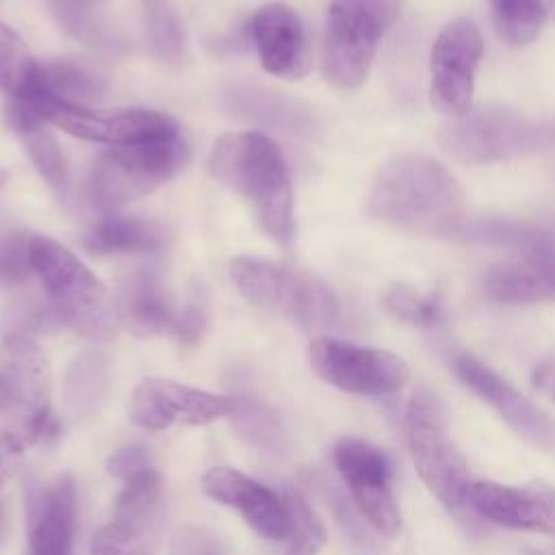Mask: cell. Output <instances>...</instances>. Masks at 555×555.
Listing matches in <instances>:
<instances>
[{"label": "cell", "instance_id": "cell-25", "mask_svg": "<svg viewBox=\"0 0 555 555\" xmlns=\"http://www.w3.org/2000/svg\"><path fill=\"white\" fill-rule=\"evenodd\" d=\"M108 392V362L98 351L76 356L63 377V399L72 414L91 416Z\"/></svg>", "mask_w": 555, "mask_h": 555}, {"label": "cell", "instance_id": "cell-9", "mask_svg": "<svg viewBox=\"0 0 555 555\" xmlns=\"http://www.w3.org/2000/svg\"><path fill=\"white\" fill-rule=\"evenodd\" d=\"M535 141V128L514 108L483 104L468 108L438 132L440 147L464 163H494L520 154Z\"/></svg>", "mask_w": 555, "mask_h": 555}, {"label": "cell", "instance_id": "cell-22", "mask_svg": "<svg viewBox=\"0 0 555 555\" xmlns=\"http://www.w3.org/2000/svg\"><path fill=\"white\" fill-rule=\"evenodd\" d=\"M119 323L137 336L173 334L178 310L173 308L163 280L150 269H137L124 278L117 299Z\"/></svg>", "mask_w": 555, "mask_h": 555}, {"label": "cell", "instance_id": "cell-13", "mask_svg": "<svg viewBox=\"0 0 555 555\" xmlns=\"http://www.w3.org/2000/svg\"><path fill=\"white\" fill-rule=\"evenodd\" d=\"M384 30L353 0H334L323 33V72L338 89H358L373 65Z\"/></svg>", "mask_w": 555, "mask_h": 555}, {"label": "cell", "instance_id": "cell-37", "mask_svg": "<svg viewBox=\"0 0 555 555\" xmlns=\"http://www.w3.org/2000/svg\"><path fill=\"white\" fill-rule=\"evenodd\" d=\"M154 535L111 520L91 540V555H150Z\"/></svg>", "mask_w": 555, "mask_h": 555}, {"label": "cell", "instance_id": "cell-5", "mask_svg": "<svg viewBox=\"0 0 555 555\" xmlns=\"http://www.w3.org/2000/svg\"><path fill=\"white\" fill-rule=\"evenodd\" d=\"M230 273L247 301L306 330L332 327L340 317L334 293L312 275L251 256L234 258Z\"/></svg>", "mask_w": 555, "mask_h": 555}, {"label": "cell", "instance_id": "cell-39", "mask_svg": "<svg viewBox=\"0 0 555 555\" xmlns=\"http://www.w3.org/2000/svg\"><path fill=\"white\" fill-rule=\"evenodd\" d=\"M171 555H230L223 540L197 525H186L171 538Z\"/></svg>", "mask_w": 555, "mask_h": 555}, {"label": "cell", "instance_id": "cell-33", "mask_svg": "<svg viewBox=\"0 0 555 555\" xmlns=\"http://www.w3.org/2000/svg\"><path fill=\"white\" fill-rule=\"evenodd\" d=\"M288 516H291V535H288V555H312L325 542V529L312 507L301 499L299 492L286 490L284 494Z\"/></svg>", "mask_w": 555, "mask_h": 555}, {"label": "cell", "instance_id": "cell-41", "mask_svg": "<svg viewBox=\"0 0 555 555\" xmlns=\"http://www.w3.org/2000/svg\"><path fill=\"white\" fill-rule=\"evenodd\" d=\"M204 327H206V314L199 306L191 304V306H184L182 310H178L173 334L180 343L195 345L199 340Z\"/></svg>", "mask_w": 555, "mask_h": 555}, {"label": "cell", "instance_id": "cell-11", "mask_svg": "<svg viewBox=\"0 0 555 555\" xmlns=\"http://www.w3.org/2000/svg\"><path fill=\"white\" fill-rule=\"evenodd\" d=\"M481 56L483 39L473 20L455 17L438 33L429 54V100L438 113L457 117L470 108Z\"/></svg>", "mask_w": 555, "mask_h": 555}, {"label": "cell", "instance_id": "cell-47", "mask_svg": "<svg viewBox=\"0 0 555 555\" xmlns=\"http://www.w3.org/2000/svg\"><path fill=\"white\" fill-rule=\"evenodd\" d=\"M0 533H2V516H0Z\"/></svg>", "mask_w": 555, "mask_h": 555}, {"label": "cell", "instance_id": "cell-36", "mask_svg": "<svg viewBox=\"0 0 555 555\" xmlns=\"http://www.w3.org/2000/svg\"><path fill=\"white\" fill-rule=\"evenodd\" d=\"M319 486H323V494H325V499H327V503H330V509H332V514H334V518H336L340 531H343L345 538L349 540V544H351L358 553L369 555V553L375 548V544H373L371 535L366 533L364 522L360 520L362 514L356 512V509H358L356 503H353L351 499H347V494H345L340 488H336L332 481H319ZM362 518H364V516H362Z\"/></svg>", "mask_w": 555, "mask_h": 555}, {"label": "cell", "instance_id": "cell-35", "mask_svg": "<svg viewBox=\"0 0 555 555\" xmlns=\"http://www.w3.org/2000/svg\"><path fill=\"white\" fill-rule=\"evenodd\" d=\"M30 243L33 234L24 230L0 234V288H17L35 273Z\"/></svg>", "mask_w": 555, "mask_h": 555}, {"label": "cell", "instance_id": "cell-29", "mask_svg": "<svg viewBox=\"0 0 555 555\" xmlns=\"http://www.w3.org/2000/svg\"><path fill=\"white\" fill-rule=\"evenodd\" d=\"M492 20L496 35L514 48L531 43L546 24L538 0H494Z\"/></svg>", "mask_w": 555, "mask_h": 555}, {"label": "cell", "instance_id": "cell-42", "mask_svg": "<svg viewBox=\"0 0 555 555\" xmlns=\"http://www.w3.org/2000/svg\"><path fill=\"white\" fill-rule=\"evenodd\" d=\"M24 444L7 429L0 431V490L17 473L22 464Z\"/></svg>", "mask_w": 555, "mask_h": 555}, {"label": "cell", "instance_id": "cell-14", "mask_svg": "<svg viewBox=\"0 0 555 555\" xmlns=\"http://www.w3.org/2000/svg\"><path fill=\"white\" fill-rule=\"evenodd\" d=\"M236 399L212 395L163 377H145L132 392L130 418L143 429H167L171 425H208L232 416Z\"/></svg>", "mask_w": 555, "mask_h": 555}, {"label": "cell", "instance_id": "cell-21", "mask_svg": "<svg viewBox=\"0 0 555 555\" xmlns=\"http://www.w3.org/2000/svg\"><path fill=\"white\" fill-rule=\"evenodd\" d=\"M4 119L9 128L20 137L41 178L59 195H65L69 189V167L56 137L48 128L50 121L30 100L22 98H9L4 104Z\"/></svg>", "mask_w": 555, "mask_h": 555}, {"label": "cell", "instance_id": "cell-45", "mask_svg": "<svg viewBox=\"0 0 555 555\" xmlns=\"http://www.w3.org/2000/svg\"><path fill=\"white\" fill-rule=\"evenodd\" d=\"M542 13H544V20L546 22H555V0H538Z\"/></svg>", "mask_w": 555, "mask_h": 555}, {"label": "cell", "instance_id": "cell-1", "mask_svg": "<svg viewBox=\"0 0 555 555\" xmlns=\"http://www.w3.org/2000/svg\"><path fill=\"white\" fill-rule=\"evenodd\" d=\"M464 206V189L455 176L425 154H401L384 163L366 195L373 219L412 234L455 232Z\"/></svg>", "mask_w": 555, "mask_h": 555}, {"label": "cell", "instance_id": "cell-43", "mask_svg": "<svg viewBox=\"0 0 555 555\" xmlns=\"http://www.w3.org/2000/svg\"><path fill=\"white\" fill-rule=\"evenodd\" d=\"M353 2L360 9H364L382 30H386L395 24V20L401 13V4H403V0H353Z\"/></svg>", "mask_w": 555, "mask_h": 555}, {"label": "cell", "instance_id": "cell-31", "mask_svg": "<svg viewBox=\"0 0 555 555\" xmlns=\"http://www.w3.org/2000/svg\"><path fill=\"white\" fill-rule=\"evenodd\" d=\"M234 113H241L243 117L258 119L262 124L275 126V128H291L297 130L301 128L304 115L297 111L293 104L286 100L269 93V91H258V89H241L230 95Z\"/></svg>", "mask_w": 555, "mask_h": 555}, {"label": "cell", "instance_id": "cell-30", "mask_svg": "<svg viewBox=\"0 0 555 555\" xmlns=\"http://www.w3.org/2000/svg\"><path fill=\"white\" fill-rule=\"evenodd\" d=\"M63 321L59 319L52 304L35 295L13 299L2 312V330L4 336H28L35 338L39 334L54 332L61 327Z\"/></svg>", "mask_w": 555, "mask_h": 555}, {"label": "cell", "instance_id": "cell-17", "mask_svg": "<svg viewBox=\"0 0 555 555\" xmlns=\"http://www.w3.org/2000/svg\"><path fill=\"white\" fill-rule=\"evenodd\" d=\"M202 488L212 501L236 509L260 535L278 542L291 535V516L284 496L251 477L228 466H215L204 473Z\"/></svg>", "mask_w": 555, "mask_h": 555}, {"label": "cell", "instance_id": "cell-18", "mask_svg": "<svg viewBox=\"0 0 555 555\" xmlns=\"http://www.w3.org/2000/svg\"><path fill=\"white\" fill-rule=\"evenodd\" d=\"M466 503L496 525L555 535V490L544 483L473 481Z\"/></svg>", "mask_w": 555, "mask_h": 555}, {"label": "cell", "instance_id": "cell-15", "mask_svg": "<svg viewBox=\"0 0 555 555\" xmlns=\"http://www.w3.org/2000/svg\"><path fill=\"white\" fill-rule=\"evenodd\" d=\"M453 369L460 382L481 397L527 444L540 451L555 449V421L507 379L470 353H460Z\"/></svg>", "mask_w": 555, "mask_h": 555}, {"label": "cell", "instance_id": "cell-28", "mask_svg": "<svg viewBox=\"0 0 555 555\" xmlns=\"http://www.w3.org/2000/svg\"><path fill=\"white\" fill-rule=\"evenodd\" d=\"M143 22L152 54L163 63H178L184 52V37L171 0H143Z\"/></svg>", "mask_w": 555, "mask_h": 555}, {"label": "cell", "instance_id": "cell-48", "mask_svg": "<svg viewBox=\"0 0 555 555\" xmlns=\"http://www.w3.org/2000/svg\"><path fill=\"white\" fill-rule=\"evenodd\" d=\"M490 2H494V0H490Z\"/></svg>", "mask_w": 555, "mask_h": 555}, {"label": "cell", "instance_id": "cell-44", "mask_svg": "<svg viewBox=\"0 0 555 555\" xmlns=\"http://www.w3.org/2000/svg\"><path fill=\"white\" fill-rule=\"evenodd\" d=\"M533 386L555 401V360H544L535 366Z\"/></svg>", "mask_w": 555, "mask_h": 555}, {"label": "cell", "instance_id": "cell-40", "mask_svg": "<svg viewBox=\"0 0 555 555\" xmlns=\"http://www.w3.org/2000/svg\"><path fill=\"white\" fill-rule=\"evenodd\" d=\"M147 466H150V462L141 447H124L108 457V473L119 481L130 479L132 475L141 473Z\"/></svg>", "mask_w": 555, "mask_h": 555}, {"label": "cell", "instance_id": "cell-19", "mask_svg": "<svg viewBox=\"0 0 555 555\" xmlns=\"http://www.w3.org/2000/svg\"><path fill=\"white\" fill-rule=\"evenodd\" d=\"M483 291L492 301L507 306L555 304V249L533 243L496 260L486 271Z\"/></svg>", "mask_w": 555, "mask_h": 555}, {"label": "cell", "instance_id": "cell-6", "mask_svg": "<svg viewBox=\"0 0 555 555\" xmlns=\"http://www.w3.org/2000/svg\"><path fill=\"white\" fill-rule=\"evenodd\" d=\"M50 395V364L39 343L28 336H4L0 345V418L24 447L46 436Z\"/></svg>", "mask_w": 555, "mask_h": 555}, {"label": "cell", "instance_id": "cell-23", "mask_svg": "<svg viewBox=\"0 0 555 555\" xmlns=\"http://www.w3.org/2000/svg\"><path fill=\"white\" fill-rule=\"evenodd\" d=\"M85 247L100 256L156 254L165 247V230L137 215L106 212L85 236Z\"/></svg>", "mask_w": 555, "mask_h": 555}, {"label": "cell", "instance_id": "cell-38", "mask_svg": "<svg viewBox=\"0 0 555 555\" xmlns=\"http://www.w3.org/2000/svg\"><path fill=\"white\" fill-rule=\"evenodd\" d=\"M104 0H50L59 22L82 39H95L100 35L98 9Z\"/></svg>", "mask_w": 555, "mask_h": 555}, {"label": "cell", "instance_id": "cell-46", "mask_svg": "<svg viewBox=\"0 0 555 555\" xmlns=\"http://www.w3.org/2000/svg\"><path fill=\"white\" fill-rule=\"evenodd\" d=\"M4 182H7V171L0 167V189L4 186Z\"/></svg>", "mask_w": 555, "mask_h": 555}, {"label": "cell", "instance_id": "cell-24", "mask_svg": "<svg viewBox=\"0 0 555 555\" xmlns=\"http://www.w3.org/2000/svg\"><path fill=\"white\" fill-rule=\"evenodd\" d=\"M106 91V78L76 61H50L39 69L37 95H48L69 104H91ZM30 98V100H33Z\"/></svg>", "mask_w": 555, "mask_h": 555}, {"label": "cell", "instance_id": "cell-12", "mask_svg": "<svg viewBox=\"0 0 555 555\" xmlns=\"http://www.w3.org/2000/svg\"><path fill=\"white\" fill-rule=\"evenodd\" d=\"M336 470L347 483L358 512L384 535H397L401 516L390 490L392 464L388 455L360 438H343L332 451Z\"/></svg>", "mask_w": 555, "mask_h": 555}, {"label": "cell", "instance_id": "cell-34", "mask_svg": "<svg viewBox=\"0 0 555 555\" xmlns=\"http://www.w3.org/2000/svg\"><path fill=\"white\" fill-rule=\"evenodd\" d=\"M236 429L256 447L264 451H278L282 447V427L278 418L254 399H236L234 414Z\"/></svg>", "mask_w": 555, "mask_h": 555}, {"label": "cell", "instance_id": "cell-27", "mask_svg": "<svg viewBox=\"0 0 555 555\" xmlns=\"http://www.w3.org/2000/svg\"><path fill=\"white\" fill-rule=\"evenodd\" d=\"M39 69L41 63L35 61L24 39L0 22V91L30 100L39 87Z\"/></svg>", "mask_w": 555, "mask_h": 555}, {"label": "cell", "instance_id": "cell-4", "mask_svg": "<svg viewBox=\"0 0 555 555\" xmlns=\"http://www.w3.org/2000/svg\"><path fill=\"white\" fill-rule=\"evenodd\" d=\"M186 163V143L180 134L113 145L102 152L91 167L87 193L102 212H117L128 202H134L156 186L173 178Z\"/></svg>", "mask_w": 555, "mask_h": 555}, {"label": "cell", "instance_id": "cell-26", "mask_svg": "<svg viewBox=\"0 0 555 555\" xmlns=\"http://www.w3.org/2000/svg\"><path fill=\"white\" fill-rule=\"evenodd\" d=\"M163 505L160 475L147 466L141 473L124 481V488L115 503L113 520L124 522L137 531L154 535Z\"/></svg>", "mask_w": 555, "mask_h": 555}, {"label": "cell", "instance_id": "cell-2", "mask_svg": "<svg viewBox=\"0 0 555 555\" xmlns=\"http://www.w3.org/2000/svg\"><path fill=\"white\" fill-rule=\"evenodd\" d=\"M210 173L238 193L264 232L286 245L293 236V189L282 150L262 132H232L217 139Z\"/></svg>", "mask_w": 555, "mask_h": 555}, {"label": "cell", "instance_id": "cell-16", "mask_svg": "<svg viewBox=\"0 0 555 555\" xmlns=\"http://www.w3.org/2000/svg\"><path fill=\"white\" fill-rule=\"evenodd\" d=\"M28 555H72L76 535V483L63 473L30 483L26 494Z\"/></svg>", "mask_w": 555, "mask_h": 555}, {"label": "cell", "instance_id": "cell-3", "mask_svg": "<svg viewBox=\"0 0 555 555\" xmlns=\"http://www.w3.org/2000/svg\"><path fill=\"white\" fill-rule=\"evenodd\" d=\"M33 269L63 325L89 340L117 334L119 314L106 286L69 249L50 236H33Z\"/></svg>", "mask_w": 555, "mask_h": 555}, {"label": "cell", "instance_id": "cell-10", "mask_svg": "<svg viewBox=\"0 0 555 555\" xmlns=\"http://www.w3.org/2000/svg\"><path fill=\"white\" fill-rule=\"evenodd\" d=\"M308 358L323 382L351 395H388L410 379V369L397 353L338 338L312 340Z\"/></svg>", "mask_w": 555, "mask_h": 555}, {"label": "cell", "instance_id": "cell-7", "mask_svg": "<svg viewBox=\"0 0 555 555\" xmlns=\"http://www.w3.org/2000/svg\"><path fill=\"white\" fill-rule=\"evenodd\" d=\"M408 444L412 462L423 483L449 507L468 501L473 486L468 464L447 436L438 401L427 392H416L405 414Z\"/></svg>", "mask_w": 555, "mask_h": 555}, {"label": "cell", "instance_id": "cell-20", "mask_svg": "<svg viewBox=\"0 0 555 555\" xmlns=\"http://www.w3.org/2000/svg\"><path fill=\"white\" fill-rule=\"evenodd\" d=\"M249 33L262 67L280 78L299 80L310 69V46L297 13L280 2L264 4L251 17Z\"/></svg>", "mask_w": 555, "mask_h": 555}, {"label": "cell", "instance_id": "cell-8", "mask_svg": "<svg viewBox=\"0 0 555 555\" xmlns=\"http://www.w3.org/2000/svg\"><path fill=\"white\" fill-rule=\"evenodd\" d=\"M30 102L52 126L67 134L106 143L111 147L180 134L173 117L150 108H93L89 104H69L48 95H37Z\"/></svg>", "mask_w": 555, "mask_h": 555}, {"label": "cell", "instance_id": "cell-32", "mask_svg": "<svg viewBox=\"0 0 555 555\" xmlns=\"http://www.w3.org/2000/svg\"><path fill=\"white\" fill-rule=\"evenodd\" d=\"M384 306L395 319L416 327H436L444 321V306L438 295H423L403 284L386 293Z\"/></svg>", "mask_w": 555, "mask_h": 555}]
</instances>
